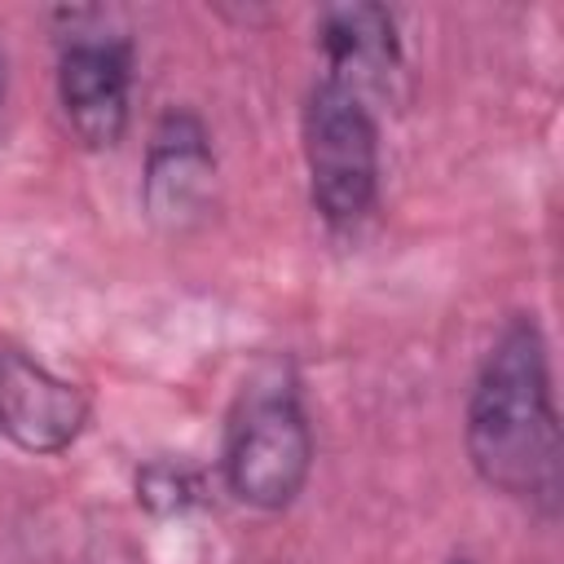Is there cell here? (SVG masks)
Wrapping results in <instances>:
<instances>
[{"label": "cell", "mask_w": 564, "mask_h": 564, "mask_svg": "<svg viewBox=\"0 0 564 564\" xmlns=\"http://www.w3.org/2000/svg\"><path fill=\"white\" fill-rule=\"evenodd\" d=\"M212 198H216L212 132L194 110H167L154 123L145 150V176H141L145 216L167 234H185L207 220Z\"/></svg>", "instance_id": "obj_5"}, {"label": "cell", "mask_w": 564, "mask_h": 564, "mask_svg": "<svg viewBox=\"0 0 564 564\" xmlns=\"http://www.w3.org/2000/svg\"><path fill=\"white\" fill-rule=\"evenodd\" d=\"M322 44V79L357 93L366 106L392 88V75L401 70V48H397V22L383 4H339L322 13L317 26Z\"/></svg>", "instance_id": "obj_7"}, {"label": "cell", "mask_w": 564, "mask_h": 564, "mask_svg": "<svg viewBox=\"0 0 564 564\" xmlns=\"http://www.w3.org/2000/svg\"><path fill=\"white\" fill-rule=\"evenodd\" d=\"M0 93H4V62H0Z\"/></svg>", "instance_id": "obj_9"}, {"label": "cell", "mask_w": 564, "mask_h": 564, "mask_svg": "<svg viewBox=\"0 0 564 564\" xmlns=\"http://www.w3.org/2000/svg\"><path fill=\"white\" fill-rule=\"evenodd\" d=\"M467 458L476 476L529 502L542 516L560 511L564 445L551 392V357L533 313H516L489 344L467 397Z\"/></svg>", "instance_id": "obj_1"}, {"label": "cell", "mask_w": 564, "mask_h": 564, "mask_svg": "<svg viewBox=\"0 0 564 564\" xmlns=\"http://www.w3.org/2000/svg\"><path fill=\"white\" fill-rule=\"evenodd\" d=\"M137 498L150 511H185L189 502H198V476L181 463H150L137 476Z\"/></svg>", "instance_id": "obj_8"}, {"label": "cell", "mask_w": 564, "mask_h": 564, "mask_svg": "<svg viewBox=\"0 0 564 564\" xmlns=\"http://www.w3.org/2000/svg\"><path fill=\"white\" fill-rule=\"evenodd\" d=\"M132 48L110 31H75L57 57V101L88 150H110L128 128Z\"/></svg>", "instance_id": "obj_4"}, {"label": "cell", "mask_w": 564, "mask_h": 564, "mask_svg": "<svg viewBox=\"0 0 564 564\" xmlns=\"http://www.w3.org/2000/svg\"><path fill=\"white\" fill-rule=\"evenodd\" d=\"M454 564H467V560H454Z\"/></svg>", "instance_id": "obj_10"}, {"label": "cell", "mask_w": 564, "mask_h": 564, "mask_svg": "<svg viewBox=\"0 0 564 564\" xmlns=\"http://www.w3.org/2000/svg\"><path fill=\"white\" fill-rule=\"evenodd\" d=\"M304 163L313 207L330 229H352L379 194V123L357 93L317 79L304 101Z\"/></svg>", "instance_id": "obj_3"}, {"label": "cell", "mask_w": 564, "mask_h": 564, "mask_svg": "<svg viewBox=\"0 0 564 564\" xmlns=\"http://www.w3.org/2000/svg\"><path fill=\"white\" fill-rule=\"evenodd\" d=\"M220 471L229 494L256 511H282L300 498L313 471V432L286 366H264L242 383L225 423Z\"/></svg>", "instance_id": "obj_2"}, {"label": "cell", "mask_w": 564, "mask_h": 564, "mask_svg": "<svg viewBox=\"0 0 564 564\" xmlns=\"http://www.w3.org/2000/svg\"><path fill=\"white\" fill-rule=\"evenodd\" d=\"M88 423V401L31 352L0 344V432L26 454H62Z\"/></svg>", "instance_id": "obj_6"}]
</instances>
